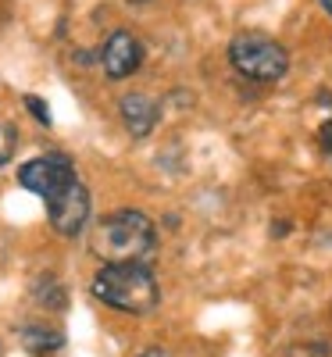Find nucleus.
Listing matches in <instances>:
<instances>
[{
    "mask_svg": "<svg viewBox=\"0 0 332 357\" xmlns=\"http://www.w3.org/2000/svg\"><path fill=\"white\" fill-rule=\"evenodd\" d=\"M15 143H18L15 129H11V126H4V122H0V168H4V165L11 161V154H15Z\"/></svg>",
    "mask_w": 332,
    "mask_h": 357,
    "instance_id": "obj_9",
    "label": "nucleus"
},
{
    "mask_svg": "<svg viewBox=\"0 0 332 357\" xmlns=\"http://www.w3.org/2000/svg\"><path fill=\"white\" fill-rule=\"evenodd\" d=\"M47 215H50L54 232H61V236H79L86 229V222H89V193H86V186L79 183V178L72 186H65L57 197L47 200Z\"/></svg>",
    "mask_w": 332,
    "mask_h": 357,
    "instance_id": "obj_5",
    "label": "nucleus"
},
{
    "mask_svg": "<svg viewBox=\"0 0 332 357\" xmlns=\"http://www.w3.org/2000/svg\"><path fill=\"white\" fill-rule=\"evenodd\" d=\"M154 222L143 211H114L93 225L89 250L104 264H143V257L154 250Z\"/></svg>",
    "mask_w": 332,
    "mask_h": 357,
    "instance_id": "obj_1",
    "label": "nucleus"
},
{
    "mask_svg": "<svg viewBox=\"0 0 332 357\" xmlns=\"http://www.w3.org/2000/svg\"><path fill=\"white\" fill-rule=\"evenodd\" d=\"M18 183L29 193L43 197V204H47L50 197H57L65 186L75 183V168L65 154H43V158H33L18 168Z\"/></svg>",
    "mask_w": 332,
    "mask_h": 357,
    "instance_id": "obj_4",
    "label": "nucleus"
},
{
    "mask_svg": "<svg viewBox=\"0 0 332 357\" xmlns=\"http://www.w3.org/2000/svg\"><path fill=\"white\" fill-rule=\"evenodd\" d=\"M93 296L114 311L146 314L158 307L161 289L146 264H104L93 275Z\"/></svg>",
    "mask_w": 332,
    "mask_h": 357,
    "instance_id": "obj_2",
    "label": "nucleus"
},
{
    "mask_svg": "<svg viewBox=\"0 0 332 357\" xmlns=\"http://www.w3.org/2000/svg\"><path fill=\"white\" fill-rule=\"evenodd\" d=\"M25 107L33 111V118H40L43 126H50V111H47V104H43L40 97H25Z\"/></svg>",
    "mask_w": 332,
    "mask_h": 357,
    "instance_id": "obj_10",
    "label": "nucleus"
},
{
    "mask_svg": "<svg viewBox=\"0 0 332 357\" xmlns=\"http://www.w3.org/2000/svg\"><path fill=\"white\" fill-rule=\"evenodd\" d=\"M25 343L33 350H57V347H61V336L47 333V329H25Z\"/></svg>",
    "mask_w": 332,
    "mask_h": 357,
    "instance_id": "obj_8",
    "label": "nucleus"
},
{
    "mask_svg": "<svg viewBox=\"0 0 332 357\" xmlns=\"http://www.w3.org/2000/svg\"><path fill=\"white\" fill-rule=\"evenodd\" d=\"M122 118H126V129L136 139H143L158 122V104L143 93H129V97H122Z\"/></svg>",
    "mask_w": 332,
    "mask_h": 357,
    "instance_id": "obj_7",
    "label": "nucleus"
},
{
    "mask_svg": "<svg viewBox=\"0 0 332 357\" xmlns=\"http://www.w3.org/2000/svg\"><path fill=\"white\" fill-rule=\"evenodd\" d=\"M229 61L239 75L257 79V82H279L289 68V57H286L282 43L268 40L261 33H239L229 43Z\"/></svg>",
    "mask_w": 332,
    "mask_h": 357,
    "instance_id": "obj_3",
    "label": "nucleus"
},
{
    "mask_svg": "<svg viewBox=\"0 0 332 357\" xmlns=\"http://www.w3.org/2000/svg\"><path fill=\"white\" fill-rule=\"evenodd\" d=\"M139 357H168V354H165V350H158V347H154V350H143V354H139Z\"/></svg>",
    "mask_w": 332,
    "mask_h": 357,
    "instance_id": "obj_12",
    "label": "nucleus"
},
{
    "mask_svg": "<svg viewBox=\"0 0 332 357\" xmlns=\"http://www.w3.org/2000/svg\"><path fill=\"white\" fill-rule=\"evenodd\" d=\"M100 61H104L107 79H126V75H133V72L139 68L143 47H139V40H136L133 33H114V36L104 43V50H100Z\"/></svg>",
    "mask_w": 332,
    "mask_h": 357,
    "instance_id": "obj_6",
    "label": "nucleus"
},
{
    "mask_svg": "<svg viewBox=\"0 0 332 357\" xmlns=\"http://www.w3.org/2000/svg\"><path fill=\"white\" fill-rule=\"evenodd\" d=\"M322 8H325V11L332 15V0H322Z\"/></svg>",
    "mask_w": 332,
    "mask_h": 357,
    "instance_id": "obj_13",
    "label": "nucleus"
},
{
    "mask_svg": "<svg viewBox=\"0 0 332 357\" xmlns=\"http://www.w3.org/2000/svg\"><path fill=\"white\" fill-rule=\"evenodd\" d=\"M322 146H325L329 158H332V122H325V129H322Z\"/></svg>",
    "mask_w": 332,
    "mask_h": 357,
    "instance_id": "obj_11",
    "label": "nucleus"
}]
</instances>
